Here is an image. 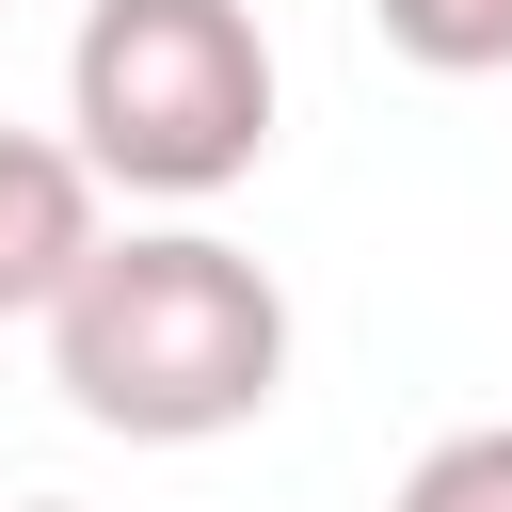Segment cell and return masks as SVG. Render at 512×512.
I'll return each mask as SVG.
<instances>
[{"mask_svg":"<svg viewBox=\"0 0 512 512\" xmlns=\"http://www.w3.org/2000/svg\"><path fill=\"white\" fill-rule=\"evenodd\" d=\"M368 16H384V48L432 64V80H512V0H368Z\"/></svg>","mask_w":512,"mask_h":512,"instance_id":"277c9868","label":"cell"},{"mask_svg":"<svg viewBox=\"0 0 512 512\" xmlns=\"http://www.w3.org/2000/svg\"><path fill=\"white\" fill-rule=\"evenodd\" d=\"M16 512H80V496H16Z\"/></svg>","mask_w":512,"mask_h":512,"instance_id":"8992f818","label":"cell"},{"mask_svg":"<svg viewBox=\"0 0 512 512\" xmlns=\"http://www.w3.org/2000/svg\"><path fill=\"white\" fill-rule=\"evenodd\" d=\"M96 192H112V176H96L64 128H0V320H48V304L80 288V256L112 240Z\"/></svg>","mask_w":512,"mask_h":512,"instance_id":"3957f363","label":"cell"},{"mask_svg":"<svg viewBox=\"0 0 512 512\" xmlns=\"http://www.w3.org/2000/svg\"><path fill=\"white\" fill-rule=\"evenodd\" d=\"M384 512H512V416L432 432V448L400 464V496H384Z\"/></svg>","mask_w":512,"mask_h":512,"instance_id":"5b68a950","label":"cell"},{"mask_svg":"<svg viewBox=\"0 0 512 512\" xmlns=\"http://www.w3.org/2000/svg\"><path fill=\"white\" fill-rule=\"evenodd\" d=\"M48 384L80 432L128 448H224L288 400V288L224 240V224H128L80 256V288L48 304Z\"/></svg>","mask_w":512,"mask_h":512,"instance_id":"6da1fadb","label":"cell"},{"mask_svg":"<svg viewBox=\"0 0 512 512\" xmlns=\"http://www.w3.org/2000/svg\"><path fill=\"white\" fill-rule=\"evenodd\" d=\"M64 144L144 208L240 192L272 160V32H256V0H80Z\"/></svg>","mask_w":512,"mask_h":512,"instance_id":"7a4b0ae2","label":"cell"}]
</instances>
